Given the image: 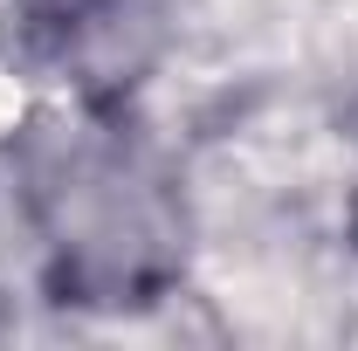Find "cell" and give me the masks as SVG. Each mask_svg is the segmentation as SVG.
<instances>
[{
	"label": "cell",
	"instance_id": "obj_1",
	"mask_svg": "<svg viewBox=\"0 0 358 351\" xmlns=\"http://www.w3.org/2000/svg\"><path fill=\"white\" fill-rule=\"evenodd\" d=\"M21 214L62 303H152L179 268L173 207L110 131L35 145L21 166Z\"/></svg>",
	"mask_w": 358,
	"mask_h": 351
},
{
	"label": "cell",
	"instance_id": "obj_2",
	"mask_svg": "<svg viewBox=\"0 0 358 351\" xmlns=\"http://www.w3.org/2000/svg\"><path fill=\"white\" fill-rule=\"evenodd\" d=\"M14 7H21V21H28L48 48H62V55H69V48L96 42L124 0H14Z\"/></svg>",
	"mask_w": 358,
	"mask_h": 351
},
{
	"label": "cell",
	"instance_id": "obj_3",
	"mask_svg": "<svg viewBox=\"0 0 358 351\" xmlns=\"http://www.w3.org/2000/svg\"><path fill=\"white\" fill-rule=\"evenodd\" d=\"M352 234H358V200H352Z\"/></svg>",
	"mask_w": 358,
	"mask_h": 351
}]
</instances>
